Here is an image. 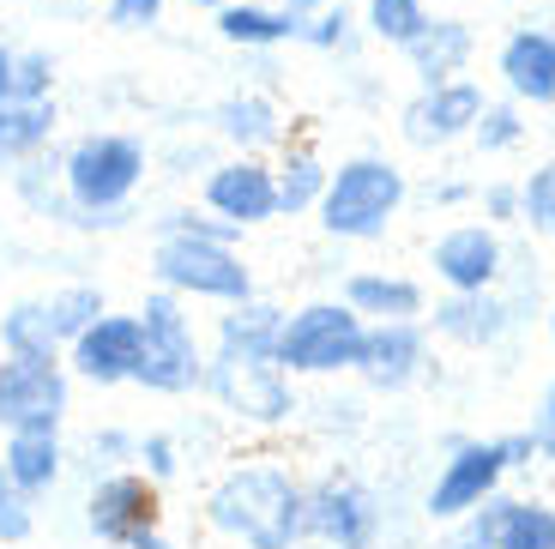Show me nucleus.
Masks as SVG:
<instances>
[{
  "label": "nucleus",
  "instance_id": "1",
  "mask_svg": "<svg viewBox=\"0 0 555 549\" xmlns=\"http://www.w3.org/2000/svg\"><path fill=\"white\" fill-rule=\"evenodd\" d=\"M199 525L230 549H302L308 483L272 454H242L211 477L206 501H199Z\"/></svg>",
  "mask_w": 555,
  "mask_h": 549
},
{
  "label": "nucleus",
  "instance_id": "2",
  "mask_svg": "<svg viewBox=\"0 0 555 549\" xmlns=\"http://www.w3.org/2000/svg\"><path fill=\"white\" fill-rule=\"evenodd\" d=\"M61 181L73 200V230L109 235L133 218L139 193L152 181V145L127 127H91L61 152Z\"/></svg>",
  "mask_w": 555,
  "mask_h": 549
},
{
  "label": "nucleus",
  "instance_id": "3",
  "mask_svg": "<svg viewBox=\"0 0 555 549\" xmlns=\"http://www.w3.org/2000/svg\"><path fill=\"white\" fill-rule=\"evenodd\" d=\"M404 200H411V181H404V169L392 164V157H345V164L326 176V193H320V230L338 235V242H380V235L392 230V218L404 212Z\"/></svg>",
  "mask_w": 555,
  "mask_h": 549
},
{
  "label": "nucleus",
  "instance_id": "4",
  "mask_svg": "<svg viewBox=\"0 0 555 549\" xmlns=\"http://www.w3.org/2000/svg\"><path fill=\"white\" fill-rule=\"evenodd\" d=\"M362 332L369 320L345 303V296H314V303L284 308L278 320V369L291 381H333V374H357Z\"/></svg>",
  "mask_w": 555,
  "mask_h": 549
},
{
  "label": "nucleus",
  "instance_id": "5",
  "mask_svg": "<svg viewBox=\"0 0 555 549\" xmlns=\"http://www.w3.org/2000/svg\"><path fill=\"white\" fill-rule=\"evenodd\" d=\"M152 284L181 296V303H248L260 296L254 284V266L242 260L236 242H211V235H152Z\"/></svg>",
  "mask_w": 555,
  "mask_h": 549
},
{
  "label": "nucleus",
  "instance_id": "6",
  "mask_svg": "<svg viewBox=\"0 0 555 549\" xmlns=\"http://www.w3.org/2000/svg\"><path fill=\"white\" fill-rule=\"evenodd\" d=\"M199 393L236 429H254V435L291 429L302 417V393H296V381L272 357H236V350H211L206 344V381H199Z\"/></svg>",
  "mask_w": 555,
  "mask_h": 549
},
{
  "label": "nucleus",
  "instance_id": "7",
  "mask_svg": "<svg viewBox=\"0 0 555 549\" xmlns=\"http://www.w3.org/2000/svg\"><path fill=\"white\" fill-rule=\"evenodd\" d=\"M139 327H145V350H139L133 386L152 398H194L206 381V339H199L188 303L152 284L139 303Z\"/></svg>",
  "mask_w": 555,
  "mask_h": 549
},
{
  "label": "nucleus",
  "instance_id": "8",
  "mask_svg": "<svg viewBox=\"0 0 555 549\" xmlns=\"http://www.w3.org/2000/svg\"><path fill=\"white\" fill-rule=\"evenodd\" d=\"M85 537L103 549H127L139 532L164 525V483H152L139 465H115V471H91V489L79 501Z\"/></svg>",
  "mask_w": 555,
  "mask_h": 549
},
{
  "label": "nucleus",
  "instance_id": "9",
  "mask_svg": "<svg viewBox=\"0 0 555 549\" xmlns=\"http://www.w3.org/2000/svg\"><path fill=\"white\" fill-rule=\"evenodd\" d=\"M507 483V454H501V441H447V459L435 471L429 495H423V520L429 525H453L465 520L472 508H483L489 495H501Z\"/></svg>",
  "mask_w": 555,
  "mask_h": 549
},
{
  "label": "nucleus",
  "instance_id": "10",
  "mask_svg": "<svg viewBox=\"0 0 555 549\" xmlns=\"http://www.w3.org/2000/svg\"><path fill=\"white\" fill-rule=\"evenodd\" d=\"M387 532L380 495L350 471H326L320 483H308V544L326 549H375Z\"/></svg>",
  "mask_w": 555,
  "mask_h": 549
},
{
  "label": "nucleus",
  "instance_id": "11",
  "mask_svg": "<svg viewBox=\"0 0 555 549\" xmlns=\"http://www.w3.org/2000/svg\"><path fill=\"white\" fill-rule=\"evenodd\" d=\"M73 411V369L67 357H13L0 350V435L37 423H67Z\"/></svg>",
  "mask_w": 555,
  "mask_h": 549
},
{
  "label": "nucleus",
  "instance_id": "12",
  "mask_svg": "<svg viewBox=\"0 0 555 549\" xmlns=\"http://www.w3.org/2000/svg\"><path fill=\"white\" fill-rule=\"evenodd\" d=\"M199 206L211 218L236 224V230H260V224L278 218V181L266 157L248 152H230V157H211L206 176H199Z\"/></svg>",
  "mask_w": 555,
  "mask_h": 549
},
{
  "label": "nucleus",
  "instance_id": "13",
  "mask_svg": "<svg viewBox=\"0 0 555 549\" xmlns=\"http://www.w3.org/2000/svg\"><path fill=\"white\" fill-rule=\"evenodd\" d=\"M139 350H145L139 308H127V315H121V308H103V315L67 344V369H73V381L109 393V386H133Z\"/></svg>",
  "mask_w": 555,
  "mask_h": 549
},
{
  "label": "nucleus",
  "instance_id": "14",
  "mask_svg": "<svg viewBox=\"0 0 555 549\" xmlns=\"http://www.w3.org/2000/svg\"><path fill=\"white\" fill-rule=\"evenodd\" d=\"M483 85L477 79H441V85H423V91L404 103L399 127L404 139H411L416 152H441V145H453V139H465L477 127V115H483Z\"/></svg>",
  "mask_w": 555,
  "mask_h": 549
},
{
  "label": "nucleus",
  "instance_id": "15",
  "mask_svg": "<svg viewBox=\"0 0 555 549\" xmlns=\"http://www.w3.org/2000/svg\"><path fill=\"white\" fill-rule=\"evenodd\" d=\"M429 266L441 278V290L465 296V290H501L507 278V242H501L495 224H453L429 242Z\"/></svg>",
  "mask_w": 555,
  "mask_h": 549
},
{
  "label": "nucleus",
  "instance_id": "16",
  "mask_svg": "<svg viewBox=\"0 0 555 549\" xmlns=\"http://www.w3.org/2000/svg\"><path fill=\"white\" fill-rule=\"evenodd\" d=\"M357 374L375 393H404L429 374V327L423 320H369Z\"/></svg>",
  "mask_w": 555,
  "mask_h": 549
},
{
  "label": "nucleus",
  "instance_id": "17",
  "mask_svg": "<svg viewBox=\"0 0 555 549\" xmlns=\"http://www.w3.org/2000/svg\"><path fill=\"white\" fill-rule=\"evenodd\" d=\"M514 320L519 315L501 290H465V296L447 290V303H435V315H423V327H429L435 339L459 344V350H495V344L514 332Z\"/></svg>",
  "mask_w": 555,
  "mask_h": 549
},
{
  "label": "nucleus",
  "instance_id": "18",
  "mask_svg": "<svg viewBox=\"0 0 555 549\" xmlns=\"http://www.w3.org/2000/svg\"><path fill=\"white\" fill-rule=\"evenodd\" d=\"M0 465H7V477L18 483L25 495H37V501H49V495L67 483V435H61V423H37V429H7L0 435Z\"/></svg>",
  "mask_w": 555,
  "mask_h": 549
},
{
  "label": "nucleus",
  "instance_id": "19",
  "mask_svg": "<svg viewBox=\"0 0 555 549\" xmlns=\"http://www.w3.org/2000/svg\"><path fill=\"white\" fill-rule=\"evenodd\" d=\"M495 73L514 103H538V110L555 103V30H538V25L514 30V37L501 42Z\"/></svg>",
  "mask_w": 555,
  "mask_h": 549
},
{
  "label": "nucleus",
  "instance_id": "20",
  "mask_svg": "<svg viewBox=\"0 0 555 549\" xmlns=\"http://www.w3.org/2000/svg\"><path fill=\"white\" fill-rule=\"evenodd\" d=\"M211 133L230 145V152H248V157H266V152H278L284 145V110H278L266 91H230L211 110Z\"/></svg>",
  "mask_w": 555,
  "mask_h": 549
},
{
  "label": "nucleus",
  "instance_id": "21",
  "mask_svg": "<svg viewBox=\"0 0 555 549\" xmlns=\"http://www.w3.org/2000/svg\"><path fill=\"white\" fill-rule=\"evenodd\" d=\"M472 513H483L495 549H555V501L543 495H489Z\"/></svg>",
  "mask_w": 555,
  "mask_h": 549
},
{
  "label": "nucleus",
  "instance_id": "22",
  "mask_svg": "<svg viewBox=\"0 0 555 549\" xmlns=\"http://www.w3.org/2000/svg\"><path fill=\"white\" fill-rule=\"evenodd\" d=\"M472 55H477V30L465 25V18H429V25L404 42V61L416 67L423 85L459 79V73L472 67Z\"/></svg>",
  "mask_w": 555,
  "mask_h": 549
},
{
  "label": "nucleus",
  "instance_id": "23",
  "mask_svg": "<svg viewBox=\"0 0 555 549\" xmlns=\"http://www.w3.org/2000/svg\"><path fill=\"white\" fill-rule=\"evenodd\" d=\"M350 308H357L362 320H423L429 315V296H423V284L404 272H350L345 290H338Z\"/></svg>",
  "mask_w": 555,
  "mask_h": 549
},
{
  "label": "nucleus",
  "instance_id": "24",
  "mask_svg": "<svg viewBox=\"0 0 555 549\" xmlns=\"http://www.w3.org/2000/svg\"><path fill=\"white\" fill-rule=\"evenodd\" d=\"M55 127H61L55 97H49V103L0 97V169H13V164H25V157L49 152V145H55Z\"/></svg>",
  "mask_w": 555,
  "mask_h": 549
},
{
  "label": "nucleus",
  "instance_id": "25",
  "mask_svg": "<svg viewBox=\"0 0 555 549\" xmlns=\"http://www.w3.org/2000/svg\"><path fill=\"white\" fill-rule=\"evenodd\" d=\"M7 176H13V200L30 218L73 230V200H67V181H61V152H37V157H25V164H13Z\"/></svg>",
  "mask_w": 555,
  "mask_h": 549
},
{
  "label": "nucleus",
  "instance_id": "26",
  "mask_svg": "<svg viewBox=\"0 0 555 549\" xmlns=\"http://www.w3.org/2000/svg\"><path fill=\"white\" fill-rule=\"evenodd\" d=\"M278 320L284 308L266 303V296H248V303H230L211 327V350H236V357H272L278 350ZM278 362V357H272Z\"/></svg>",
  "mask_w": 555,
  "mask_h": 549
},
{
  "label": "nucleus",
  "instance_id": "27",
  "mask_svg": "<svg viewBox=\"0 0 555 549\" xmlns=\"http://www.w3.org/2000/svg\"><path fill=\"white\" fill-rule=\"evenodd\" d=\"M218 37L236 42V49H278V42H302V18H291L284 7H266V0H230L218 7Z\"/></svg>",
  "mask_w": 555,
  "mask_h": 549
},
{
  "label": "nucleus",
  "instance_id": "28",
  "mask_svg": "<svg viewBox=\"0 0 555 549\" xmlns=\"http://www.w3.org/2000/svg\"><path fill=\"white\" fill-rule=\"evenodd\" d=\"M326 176H333V169L320 164L308 145H278V164H272L278 218H302V212H314L320 193H326Z\"/></svg>",
  "mask_w": 555,
  "mask_h": 549
},
{
  "label": "nucleus",
  "instance_id": "29",
  "mask_svg": "<svg viewBox=\"0 0 555 549\" xmlns=\"http://www.w3.org/2000/svg\"><path fill=\"white\" fill-rule=\"evenodd\" d=\"M0 350H13V357H67V344H61L42 296L7 303V315H0Z\"/></svg>",
  "mask_w": 555,
  "mask_h": 549
},
{
  "label": "nucleus",
  "instance_id": "30",
  "mask_svg": "<svg viewBox=\"0 0 555 549\" xmlns=\"http://www.w3.org/2000/svg\"><path fill=\"white\" fill-rule=\"evenodd\" d=\"M42 308H49V320H55V332H61V344H73L91 320L109 308V296H103L98 284H85V278H67V284H55V290H42Z\"/></svg>",
  "mask_w": 555,
  "mask_h": 549
},
{
  "label": "nucleus",
  "instance_id": "31",
  "mask_svg": "<svg viewBox=\"0 0 555 549\" xmlns=\"http://www.w3.org/2000/svg\"><path fill=\"white\" fill-rule=\"evenodd\" d=\"M362 25H369V37H375V42H392V49H404L416 30L429 25V0H369Z\"/></svg>",
  "mask_w": 555,
  "mask_h": 549
},
{
  "label": "nucleus",
  "instance_id": "32",
  "mask_svg": "<svg viewBox=\"0 0 555 549\" xmlns=\"http://www.w3.org/2000/svg\"><path fill=\"white\" fill-rule=\"evenodd\" d=\"M37 513H42V501L18 489V483L7 477V465H0V544L25 549L30 537H37Z\"/></svg>",
  "mask_w": 555,
  "mask_h": 549
},
{
  "label": "nucleus",
  "instance_id": "33",
  "mask_svg": "<svg viewBox=\"0 0 555 549\" xmlns=\"http://www.w3.org/2000/svg\"><path fill=\"white\" fill-rule=\"evenodd\" d=\"M133 465L145 471L152 483H164V489H169V483L188 471V447H181V435H169V429H145V435H139Z\"/></svg>",
  "mask_w": 555,
  "mask_h": 549
},
{
  "label": "nucleus",
  "instance_id": "34",
  "mask_svg": "<svg viewBox=\"0 0 555 549\" xmlns=\"http://www.w3.org/2000/svg\"><path fill=\"white\" fill-rule=\"evenodd\" d=\"M519 224L555 242V157L538 164L526 181H519Z\"/></svg>",
  "mask_w": 555,
  "mask_h": 549
},
{
  "label": "nucleus",
  "instance_id": "35",
  "mask_svg": "<svg viewBox=\"0 0 555 549\" xmlns=\"http://www.w3.org/2000/svg\"><path fill=\"white\" fill-rule=\"evenodd\" d=\"M472 139H477V152H483V157H501V152H514L519 139H526V122H519L514 103H483Z\"/></svg>",
  "mask_w": 555,
  "mask_h": 549
},
{
  "label": "nucleus",
  "instance_id": "36",
  "mask_svg": "<svg viewBox=\"0 0 555 549\" xmlns=\"http://www.w3.org/2000/svg\"><path fill=\"white\" fill-rule=\"evenodd\" d=\"M55 55L49 49H18L13 55V97H25V103H49L55 97Z\"/></svg>",
  "mask_w": 555,
  "mask_h": 549
},
{
  "label": "nucleus",
  "instance_id": "37",
  "mask_svg": "<svg viewBox=\"0 0 555 549\" xmlns=\"http://www.w3.org/2000/svg\"><path fill=\"white\" fill-rule=\"evenodd\" d=\"M139 454V429H121V423H103L85 435V459H91V471H115V465H133Z\"/></svg>",
  "mask_w": 555,
  "mask_h": 549
},
{
  "label": "nucleus",
  "instance_id": "38",
  "mask_svg": "<svg viewBox=\"0 0 555 549\" xmlns=\"http://www.w3.org/2000/svg\"><path fill=\"white\" fill-rule=\"evenodd\" d=\"M302 42L308 49H350V13L345 7H320L302 25Z\"/></svg>",
  "mask_w": 555,
  "mask_h": 549
},
{
  "label": "nucleus",
  "instance_id": "39",
  "mask_svg": "<svg viewBox=\"0 0 555 549\" xmlns=\"http://www.w3.org/2000/svg\"><path fill=\"white\" fill-rule=\"evenodd\" d=\"M477 206H483V224H495V230L519 224V181H489V188H477Z\"/></svg>",
  "mask_w": 555,
  "mask_h": 549
},
{
  "label": "nucleus",
  "instance_id": "40",
  "mask_svg": "<svg viewBox=\"0 0 555 549\" xmlns=\"http://www.w3.org/2000/svg\"><path fill=\"white\" fill-rule=\"evenodd\" d=\"M526 429H531V447H538V459H543V465H555V381L538 393V411H531Z\"/></svg>",
  "mask_w": 555,
  "mask_h": 549
},
{
  "label": "nucleus",
  "instance_id": "41",
  "mask_svg": "<svg viewBox=\"0 0 555 549\" xmlns=\"http://www.w3.org/2000/svg\"><path fill=\"white\" fill-rule=\"evenodd\" d=\"M169 0H109V25L115 30H152L164 18Z\"/></svg>",
  "mask_w": 555,
  "mask_h": 549
},
{
  "label": "nucleus",
  "instance_id": "42",
  "mask_svg": "<svg viewBox=\"0 0 555 549\" xmlns=\"http://www.w3.org/2000/svg\"><path fill=\"white\" fill-rule=\"evenodd\" d=\"M435 549H495L489 544V525H483V513H465V520H453L441 532V544Z\"/></svg>",
  "mask_w": 555,
  "mask_h": 549
},
{
  "label": "nucleus",
  "instance_id": "43",
  "mask_svg": "<svg viewBox=\"0 0 555 549\" xmlns=\"http://www.w3.org/2000/svg\"><path fill=\"white\" fill-rule=\"evenodd\" d=\"M465 200H477L472 181H453V176H447V181H429V206H435V212H453V206H465Z\"/></svg>",
  "mask_w": 555,
  "mask_h": 549
},
{
  "label": "nucleus",
  "instance_id": "44",
  "mask_svg": "<svg viewBox=\"0 0 555 549\" xmlns=\"http://www.w3.org/2000/svg\"><path fill=\"white\" fill-rule=\"evenodd\" d=\"M501 454H507V471H526L531 459H538V447H531V429H514V435H495Z\"/></svg>",
  "mask_w": 555,
  "mask_h": 549
},
{
  "label": "nucleus",
  "instance_id": "45",
  "mask_svg": "<svg viewBox=\"0 0 555 549\" xmlns=\"http://www.w3.org/2000/svg\"><path fill=\"white\" fill-rule=\"evenodd\" d=\"M127 549H181V544H176V537L164 532V525H152V532H139V537H133V544H127Z\"/></svg>",
  "mask_w": 555,
  "mask_h": 549
},
{
  "label": "nucleus",
  "instance_id": "46",
  "mask_svg": "<svg viewBox=\"0 0 555 549\" xmlns=\"http://www.w3.org/2000/svg\"><path fill=\"white\" fill-rule=\"evenodd\" d=\"M13 55H18V49L0 42V97H13Z\"/></svg>",
  "mask_w": 555,
  "mask_h": 549
},
{
  "label": "nucleus",
  "instance_id": "47",
  "mask_svg": "<svg viewBox=\"0 0 555 549\" xmlns=\"http://www.w3.org/2000/svg\"><path fill=\"white\" fill-rule=\"evenodd\" d=\"M320 7H326V0H284V13H291V18H302V25L320 13Z\"/></svg>",
  "mask_w": 555,
  "mask_h": 549
},
{
  "label": "nucleus",
  "instance_id": "48",
  "mask_svg": "<svg viewBox=\"0 0 555 549\" xmlns=\"http://www.w3.org/2000/svg\"><path fill=\"white\" fill-rule=\"evenodd\" d=\"M199 13H218V7H230V0H194Z\"/></svg>",
  "mask_w": 555,
  "mask_h": 549
},
{
  "label": "nucleus",
  "instance_id": "49",
  "mask_svg": "<svg viewBox=\"0 0 555 549\" xmlns=\"http://www.w3.org/2000/svg\"><path fill=\"white\" fill-rule=\"evenodd\" d=\"M550 339H555V308H550Z\"/></svg>",
  "mask_w": 555,
  "mask_h": 549
},
{
  "label": "nucleus",
  "instance_id": "50",
  "mask_svg": "<svg viewBox=\"0 0 555 549\" xmlns=\"http://www.w3.org/2000/svg\"><path fill=\"white\" fill-rule=\"evenodd\" d=\"M0 549H7V544H0Z\"/></svg>",
  "mask_w": 555,
  "mask_h": 549
}]
</instances>
